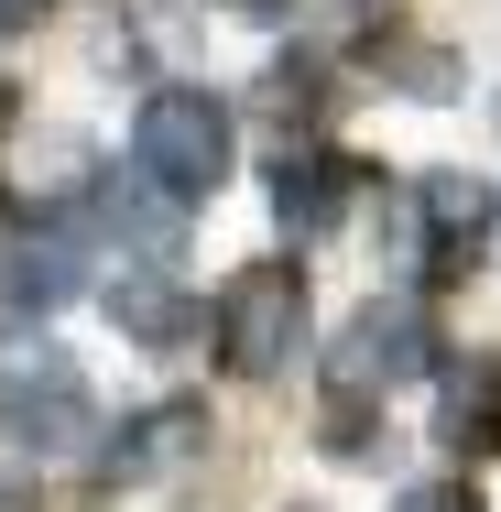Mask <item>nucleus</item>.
<instances>
[{
    "label": "nucleus",
    "instance_id": "nucleus-1",
    "mask_svg": "<svg viewBox=\"0 0 501 512\" xmlns=\"http://www.w3.org/2000/svg\"><path fill=\"white\" fill-rule=\"evenodd\" d=\"M131 175L153 186V197H207L218 175H229V99H207V88H153L142 120H131Z\"/></svg>",
    "mask_w": 501,
    "mask_h": 512
},
{
    "label": "nucleus",
    "instance_id": "nucleus-2",
    "mask_svg": "<svg viewBox=\"0 0 501 512\" xmlns=\"http://www.w3.org/2000/svg\"><path fill=\"white\" fill-rule=\"evenodd\" d=\"M295 349H305V273L295 262H251V273L218 284V360L240 382L295 371Z\"/></svg>",
    "mask_w": 501,
    "mask_h": 512
},
{
    "label": "nucleus",
    "instance_id": "nucleus-3",
    "mask_svg": "<svg viewBox=\"0 0 501 512\" xmlns=\"http://www.w3.org/2000/svg\"><path fill=\"white\" fill-rule=\"evenodd\" d=\"M0 425L22 436V447H77L99 414H88V371L55 349V338H0Z\"/></svg>",
    "mask_w": 501,
    "mask_h": 512
},
{
    "label": "nucleus",
    "instance_id": "nucleus-4",
    "mask_svg": "<svg viewBox=\"0 0 501 512\" xmlns=\"http://www.w3.org/2000/svg\"><path fill=\"white\" fill-rule=\"evenodd\" d=\"M403 371H425V316H414V306H360L349 338L327 349V393H338V414H360L371 393H393Z\"/></svg>",
    "mask_w": 501,
    "mask_h": 512
},
{
    "label": "nucleus",
    "instance_id": "nucleus-5",
    "mask_svg": "<svg viewBox=\"0 0 501 512\" xmlns=\"http://www.w3.org/2000/svg\"><path fill=\"white\" fill-rule=\"evenodd\" d=\"M197 458H207V414L197 404H153V414H131V425L109 436L99 480L109 491H153V480H175V469H197Z\"/></svg>",
    "mask_w": 501,
    "mask_h": 512
},
{
    "label": "nucleus",
    "instance_id": "nucleus-6",
    "mask_svg": "<svg viewBox=\"0 0 501 512\" xmlns=\"http://www.w3.org/2000/svg\"><path fill=\"white\" fill-rule=\"evenodd\" d=\"M273 207H284V229L316 240V229H338V207H349V164L327 153V142H305L284 153V175H273Z\"/></svg>",
    "mask_w": 501,
    "mask_h": 512
},
{
    "label": "nucleus",
    "instance_id": "nucleus-7",
    "mask_svg": "<svg viewBox=\"0 0 501 512\" xmlns=\"http://www.w3.org/2000/svg\"><path fill=\"white\" fill-rule=\"evenodd\" d=\"M109 316H120V327H142L153 349H175V338H186V295H175V284H153V273H120V284H109Z\"/></svg>",
    "mask_w": 501,
    "mask_h": 512
},
{
    "label": "nucleus",
    "instance_id": "nucleus-8",
    "mask_svg": "<svg viewBox=\"0 0 501 512\" xmlns=\"http://www.w3.org/2000/svg\"><path fill=\"white\" fill-rule=\"evenodd\" d=\"M447 436H458V447H501V371L491 360L447 382Z\"/></svg>",
    "mask_w": 501,
    "mask_h": 512
},
{
    "label": "nucleus",
    "instance_id": "nucleus-9",
    "mask_svg": "<svg viewBox=\"0 0 501 512\" xmlns=\"http://www.w3.org/2000/svg\"><path fill=\"white\" fill-rule=\"evenodd\" d=\"M66 284H77V262H66L55 240H22V251L0 262V295H11V306H55Z\"/></svg>",
    "mask_w": 501,
    "mask_h": 512
},
{
    "label": "nucleus",
    "instance_id": "nucleus-10",
    "mask_svg": "<svg viewBox=\"0 0 501 512\" xmlns=\"http://www.w3.org/2000/svg\"><path fill=\"white\" fill-rule=\"evenodd\" d=\"M393 512H469V502H458V491H403Z\"/></svg>",
    "mask_w": 501,
    "mask_h": 512
},
{
    "label": "nucleus",
    "instance_id": "nucleus-11",
    "mask_svg": "<svg viewBox=\"0 0 501 512\" xmlns=\"http://www.w3.org/2000/svg\"><path fill=\"white\" fill-rule=\"evenodd\" d=\"M33 11H44V0H0V33H22V22H33Z\"/></svg>",
    "mask_w": 501,
    "mask_h": 512
},
{
    "label": "nucleus",
    "instance_id": "nucleus-12",
    "mask_svg": "<svg viewBox=\"0 0 501 512\" xmlns=\"http://www.w3.org/2000/svg\"><path fill=\"white\" fill-rule=\"evenodd\" d=\"M240 11H273V0H240Z\"/></svg>",
    "mask_w": 501,
    "mask_h": 512
}]
</instances>
